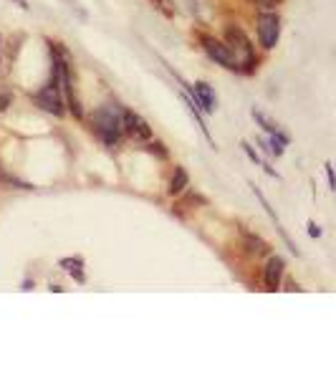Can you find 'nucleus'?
Listing matches in <instances>:
<instances>
[{
    "mask_svg": "<svg viewBox=\"0 0 336 379\" xmlns=\"http://www.w3.org/2000/svg\"><path fill=\"white\" fill-rule=\"evenodd\" d=\"M122 111L124 107L122 104H104L99 109L94 111V117H91V127L94 131L99 134L104 145L109 147H117L124 137V119H122Z\"/></svg>",
    "mask_w": 336,
    "mask_h": 379,
    "instance_id": "obj_1",
    "label": "nucleus"
},
{
    "mask_svg": "<svg viewBox=\"0 0 336 379\" xmlns=\"http://www.w3.org/2000/svg\"><path fill=\"white\" fill-rule=\"evenodd\" d=\"M38 109L48 111L51 117H64L66 114V96H64V86H61V71L59 64L53 61V76L46 81V86H41L33 94Z\"/></svg>",
    "mask_w": 336,
    "mask_h": 379,
    "instance_id": "obj_2",
    "label": "nucleus"
},
{
    "mask_svg": "<svg viewBox=\"0 0 336 379\" xmlns=\"http://www.w3.org/2000/svg\"><path fill=\"white\" fill-rule=\"evenodd\" d=\"M225 44L230 46V51L235 53V59L241 64V71L250 73L256 68V51H253V46H250L248 36H245V30L238 28V26H227L225 30Z\"/></svg>",
    "mask_w": 336,
    "mask_h": 379,
    "instance_id": "obj_3",
    "label": "nucleus"
},
{
    "mask_svg": "<svg viewBox=\"0 0 336 379\" xmlns=\"http://www.w3.org/2000/svg\"><path fill=\"white\" fill-rule=\"evenodd\" d=\"M250 114H253V119L258 122V127H261V129H263L265 134L270 137V142H268L270 154H276V157H278V154H283V152H286V147L291 145V137H288V134H286V131L281 129V127H278L276 122H270V119L265 117L263 111L253 109Z\"/></svg>",
    "mask_w": 336,
    "mask_h": 379,
    "instance_id": "obj_4",
    "label": "nucleus"
},
{
    "mask_svg": "<svg viewBox=\"0 0 336 379\" xmlns=\"http://www.w3.org/2000/svg\"><path fill=\"white\" fill-rule=\"evenodd\" d=\"M203 51L207 53V56H210V59L215 61V64L223 66V68L241 73V64H238L235 53L230 51V46H227V44H220L218 38L203 36Z\"/></svg>",
    "mask_w": 336,
    "mask_h": 379,
    "instance_id": "obj_5",
    "label": "nucleus"
},
{
    "mask_svg": "<svg viewBox=\"0 0 336 379\" xmlns=\"http://www.w3.org/2000/svg\"><path fill=\"white\" fill-rule=\"evenodd\" d=\"M180 79V76H177ZM180 84L185 86V94L190 96L192 102L198 104L200 109L205 111V114H212L215 111V107H218V99H215V91H212L210 84H205V81H198V84H192V86H187L183 79H180Z\"/></svg>",
    "mask_w": 336,
    "mask_h": 379,
    "instance_id": "obj_6",
    "label": "nucleus"
},
{
    "mask_svg": "<svg viewBox=\"0 0 336 379\" xmlns=\"http://www.w3.org/2000/svg\"><path fill=\"white\" fill-rule=\"evenodd\" d=\"M278 38H281V18L276 13H263L258 18V41L265 51L276 48Z\"/></svg>",
    "mask_w": 336,
    "mask_h": 379,
    "instance_id": "obj_7",
    "label": "nucleus"
},
{
    "mask_svg": "<svg viewBox=\"0 0 336 379\" xmlns=\"http://www.w3.org/2000/svg\"><path fill=\"white\" fill-rule=\"evenodd\" d=\"M122 119H124V131L129 134V137H134V139H149V137H152V127L147 124V122L139 117L137 111L127 109V107H124V111H122Z\"/></svg>",
    "mask_w": 336,
    "mask_h": 379,
    "instance_id": "obj_8",
    "label": "nucleus"
},
{
    "mask_svg": "<svg viewBox=\"0 0 336 379\" xmlns=\"http://www.w3.org/2000/svg\"><path fill=\"white\" fill-rule=\"evenodd\" d=\"M250 190H253V195L258 197V203H261V207H263V210L268 212V218L273 220V225H276V230H278V233H281V238H283V241H286V246H288V248H291V253H293V255H299V248H296V246H293L291 235H288V233H286V230H283V225H281V220H278L276 210H273V207H270V203H268V200H265V195H263V192H261V187H256V185L250 183Z\"/></svg>",
    "mask_w": 336,
    "mask_h": 379,
    "instance_id": "obj_9",
    "label": "nucleus"
},
{
    "mask_svg": "<svg viewBox=\"0 0 336 379\" xmlns=\"http://www.w3.org/2000/svg\"><path fill=\"white\" fill-rule=\"evenodd\" d=\"M283 268H286L283 258H278V255L268 258V263H265V268H263V284L268 291H278L281 278H283Z\"/></svg>",
    "mask_w": 336,
    "mask_h": 379,
    "instance_id": "obj_10",
    "label": "nucleus"
},
{
    "mask_svg": "<svg viewBox=\"0 0 336 379\" xmlns=\"http://www.w3.org/2000/svg\"><path fill=\"white\" fill-rule=\"evenodd\" d=\"M190 185V175L185 167H175L172 172V180H169V195H183L185 190Z\"/></svg>",
    "mask_w": 336,
    "mask_h": 379,
    "instance_id": "obj_11",
    "label": "nucleus"
},
{
    "mask_svg": "<svg viewBox=\"0 0 336 379\" xmlns=\"http://www.w3.org/2000/svg\"><path fill=\"white\" fill-rule=\"evenodd\" d=\"M59 266H61V268H66L68 273H71V276L79 281V284H84V281H86V276H84V261H81V258H61Z\"/></svg>",
    "mask_w": 336,
    "mask_h": 379,
    "instance_id": "obj_12",
    "label": "nucleus"
},
{
    "mask_svg": "<svg viewBox=\"0 0 336 379\" xmlns=\"http://www.w3.org/2000/svg\"><path fill=\"white\" fill-rule=\"evenodd\" d=\"M243 241H245V250H248V253H253V255L268 253V243H265V241H261V238H258V235H253V233H245V230H243Z\"/></svg>",
    "mask_w": 336,
    "mask_h": 379,
    "instance_id": "obj_13",
    "label": "nucleus"
},
{
    "mask_svg": "<svg viewBox=\"0 0 336 379\" xmlns=\"http://www.w3.org/2000/svg\"><path fill=\"white\" fill-rule=\"evenodd\" d=\"M243 149H245V154H248V157H250V160H253V162H256V165H261V157H258V154H256V149H253V147H250L248 145V142H243Z\"/></svg>",
    "mask_w": 336,
    "mask_h": 379,
    "instance_id": "obj_14",
    "label": "nucleus"
},
{
    "mask_svg": "<svg viewBox=\"0 0 336 379\" xmlns=\"http://www.w3.org/2000/svg\"><path fill=\"white\" fill-rule=\"evenodd\" d=\"M8 104H10V91H3V89H0V114L6 111Z\"/></svg>",
    "mask_w": 336,
    "mask_h": 379,
    "instance_id": "obj_15",
    "label": "nucleus"
},
{
    "mask_svg": "<svg viewBox=\"0 0 336 379\" xmlns=\"http://www.w3.org/2000/svg\"><path fill=\"white\" fill-rule=\"evenodd\" d=\"M149 147H152L154 154H160V157H167V149H165V145H162V142H154V145H149Z\"/></svg>",
    "mask_w": 336,
    "mask_h": 379,
    "instance_id": "obj_16",
    "label": "nucleus"
},
{
    "mask_svg": "<svg viewBox=\"0 0 336 379\" xmlns=\"http://www.w3.org/2000/svg\"><path fill=\"white\" fill-rule=\"evenodd\" d=\"M308 235H311V238H319V235H321V230H319L316 223H308Z\"/></svg>",
    "mask_w": 336,
    "mask_h": 379,
    "instance_id": "obj_17",
    "label": "nucleus"
}]
</instances>
